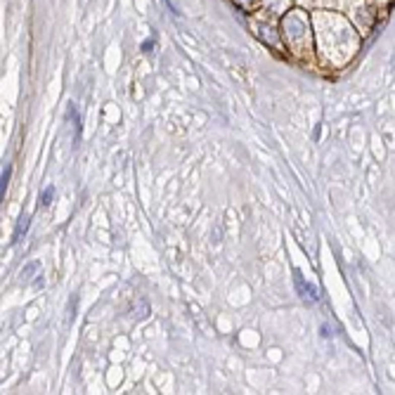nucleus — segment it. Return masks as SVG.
Masks as SVG:
<instances>
[{
  "instance_id": "f03ea898",
  "label": "nucleus",
  "mask_w": 395,
  "mask_h": 395,
  "mask_svg": "<svg viewBox=\"0 0 395 395\" xmlns=\"http://www.w3.org/2000/svg\"><path fill=\"white\" fill-rule=\"evenodd\" d=\"M26 230H29V216H22V218H19V223H17V230H15V239H12V241H15V244H17V241L22 239V234L26 232Z\"/></svg>"
},
{
  "instance_id": "20e7f679",
  "label": "nucleus",
  "mask_w": 395,
  "mask_h": 395,
  "mask_svg": "<svg viewBox=\"0 0 395 395\" xmlns=\"http://www.w3.org/2000/svg\"><path fill=\"white\" fill-rule=\"evenodd\" d=\"M10 175H12V166H8V168L3 171V178H0V182H3V194H5V187H8V182H10Z\"/></svg>"
},
{
  "instance_id": "f257e3e1",
  "label": "nucleus",
  "mask_w": 395,
  "mask_h": 395,
  "mask_svg": "<svg viewBox=\"0 0 395 395\" xmlns=\"http://www.w3.org/2000/svg\"><path fill=\"white\" fill-rule=\"evenodd\" d=\"M294 275H296V284L301 289V294L305 296V298H310V301H317V289L312 287V284H305V282H303V275L298 270H296Z\"/></svg>"
},
{
  "instance_id": "39448f33",
  "label": "nucleus",
  "mask_w": 395,
  "mask_h": 395,
  "mask_svg": "<svg viewBox=\"0 0 395 395\" xmlns=\"http://www.w3.org/2000/svg\"><path fill=\"white\" fill-rule=\"evenodd\" d=\"M33 270H38V263H31V265H26V268H24V270H22V277H26V275H31Z\"/></svg>"
},
{
  "instance_id": "7ed1b4c3",
  "label": "nucleus",
  "mask_w": 395,
  "mask_h": 395,
  "mask_svg": "<svg viewBox=\"0 0 395 395\" xmlns=\"http://www.w3.org/2000/svg\"><path fill=\"white\" fill-rule=\"evenodd\" d=\"M52 196H54V187L47 185L43 192H40V206H50L52 204Z\"/></svg>"
}]
</instances>
